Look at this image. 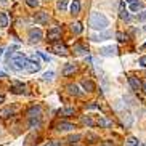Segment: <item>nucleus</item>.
<instances>
[{
	"label": "nucleus",
	"instance_id": "9",
	"mask_svg": "<svg viewBox=\"0 0 146 146\" xmlns=\"http://www.w3.org/2000/svg\"><path fill=\"white\" fill-rule=\"evenodd\" d=\"M111 37V32H100V34H93L90 37L93 42H101V40H106V39H109Z\"/></svg>",
	"mask_w": 146,
	"mask_h": 146
},
{
	"label": "nucleus",
	"instance_id": "37",
	"mask_svg": "<svg viewBox=\"0 0 146 146\" xmlns=\"http://www.w3.org/2000/svg\"><path fill=\"white\" fill-rule=\"evenodd\" d=\"M39 56L42 58V60H45V61H50V58H48V55H45V53H39Z\"/></svg>",
	"mask_w": 146,
	"mask_h": 146
},
{
	"label": "nucleus",
	"instance_id": "12",
	"mask_svg": "<svg viewBox=\"0 0 146 146\" xmlns=\"http://www.w3.org/2000/svg\"><path fill=\"white\" fill-rule=\"evenodd\" d=\"M26 92V85L24 84H13V87H11V93H15V95H21V93H24Z\"/></svg>",
	"mask_w": 146,
	"mask_h": 146
},
{
	"label": "nucleus",
	"instance_id": "41",
	"mask_svg": "<svg viewBox=\"0 0 146 146\" xmlns=\"http://www.w3.org/2000/svg\"><path fill=\"white\" fill-rule=\"evenodd\" d=\"M140 64H141V66H146V56H143L141 60H140Z\"/></svg>",
	"mask_w": 146,
	"mask_h": 146
},
{
	"label": "nucleus",
	"instance_id": "5",
	"mask_svg": "<svg viewBox=\"0 0 146 146\" xmlns=\"http://www.w3.org/2000/svg\"><path fill=\"white\" fill-rule=\"evenodd\" d=\"M34 19H35V23H37V24H42V26H43V24H47V23H48L50 16H48L47 11H39V13H35Z\"/></svg>",
	"mask_w": 146,
	"mask_h": 146
},
{
	"label": "nucleus",
	"instance_id": "31",
	"mask_svg": "<svg viewBox=\"0 0 146 146\" xmlns=\"http://www.w3.org/2000/svg\"><path fill=\"white\" fill-rule=\"evenodd\" d=\"M53 76H55V72H53V71H48V72L43 74V80H52Z\"/></svg>",
	"mask_w": 146,
	"mask_h": 146
},
{
	"label": "nucleus",
	"instance_id": "36",
	"mask_svg": "<svg viewBox=\"0 0 146 146\" xmlns=\"http://www.w3.org/2000/svg\"><path fill=\"white\" fill-rule=\"evenodd\" d=\"M125 39H127V37H125V35L122 34V32H117V40H119V42H124Z\"/></svg>",
	"mask_w": 146,
	"mask_h": 146
},
{
	"label": "nucleus",
	"instance_id": "50",
	"mask_svg": "<svg viewBox=\"0 0 146 146\" xmlns=\"http://www.w3.org/2000/svg\"><path fill=\"white\" fill-rule=\"evenodd\" d=\"M141 146H145V145H141Z\"/></svg>",
	"mask_w": 146,
	"mask_h": 146
},
{
	"label": "nucleus",
	"instance_id": "26",
	"mask_svg": "<svg viewBox=\"0 0 146 146\" xmlns=\"http://www.w3.org/2000/svg\"><path fill=\"white\" fill-rule=\"evenodd\" d=\"M56 8L60 10V11H66V10H68V0H58Z\"/></svg>",
	"mask_w": 146,
	"mask_h": 146
},
{
	"label": "nucleus",
	"instance_id": "17",
	"mask_svg": "<svg viewBox=\"0 0 146 146\" xmlns=\"http://www.w3.org/2000/svg\"><path fill=\"white\" fill-rule=\"evenodd\" d=\"M13 114H15V108H7V109H2V111H0V119L11 117Z\"/></svg>",
	"mask_w": 146,
	"mask_h": 146
},
{
	"label": "nucleus",
	"instance_id": "8",
	"mask_svg": "<svg viewBox=\"0 0 146 146\" xmlns=\"http://www.w3.org/2000/svg\"><path fill=\"white\" fill-rule=\"evenodd\" d=\"M117 53V48L116 47H104V48H101L100 50V55H103V56H114Z\"/></svg>",
	"mask_w": 146,
	"mask_h": 146
},
{
	"label": "nucleus",
	"instance_id": "18",
	"mask_svg": "<svg viewBox=\"0 0 146 146\" xmlns=\"http://www.w3.org/2000/svg\"><path fill=\"white\" fill-rule=\"evenodd\" d=\"M40 111H42L40 106H32L29 111H27V116L29 117H40Z\"/></svg>",
	"mask_w": 146,
	"mask_h": 146
},
{
	"label": "nucleus",
	"instance_id": "25",
	"mask_svg": "<svg viewBox=\"0 0 146 146\" xmlns=\"http://www.w3.org/2000/svg\"><path fill=\"white\" fill-rule=\"evenodd\" d=\"M71 29H72L74 34H80L84 27H82V24H80L79 21H76V23H72V24H71Z\"/></svg>",
	"mask_w": 146,
	"mask_h": 146
},
{
	"label": "nucleus",
	"instance_id": "11",
	"mask_svg": "<svg viewBox=\"0 0 146 146\" xmlns=\"http://www.w3.org/2000/svg\"><path fill=\"white\" fill-rule=\"evenodd\" d=\"M68 92L71 95H74V96H82V95H84V92H82L76 84H69V85H68Z\"/></svg>",
	"mask_w": 146,
	"mask_h": 146
},
{
	"label": "nucleus",
	"instance_id": "49",
	"mask_svg": "<svg viewBox=\"0 0 146 146\" xmlns=\"http://www.w3.org/2000/svg\"><path fill=\"white\" fill-rule=\"evenodd\" d=\"M143 29H145V32H146V26H145V27H143Z\"/></svg>",
	"mask_w": 146,
	"mask_h": 146
},
{
	"label": "nucleus",
	"instance_id": "34",
	"mask_svg": "<svg viewBox=\"0 0 146 146\" xmlns=\"http://www.w3.org/2000/svg\"><path fill=\"white\" fill-rule=\"evenodd\" d=\"M45 146H61V141H58V140H53V141H48Z\"/></svg>",
	"mask_w": 146,
	"mask_h": 146
},
{
	"label": "nucleus",
	"instance_id": "38",
	"mask_svg": "<svg viewBox=\"0 0 146 146\" xmlns=\"http://www.w3.org/2000/svg\"><path fill=\"white\" fill-rule=\"evenodd\" d=\"M29 60H32V61H37V63H40V61H39V55H32V56L29 58Z\"/></svg>",
	"mask_w": 146,
	"mask_h": 146
},
{
	"label": "nucleus",
	"instance_id": "43",
	"mask_svg": "<svg viewBox=\"0 0 146 146\" xmlns=\"http://www.w3.org/2000/svg\"><path fill=\"white\" fill-rule=\"evenodd\" d=\"M7 3H8L7 0H0V5H7Z\"/></svg>",
	"mask_w": 146,
	"mask_h": 146
},
{
	"label": "nucleus",
	"instance_id": "29",
	"mask_svg": "<svg viewBox=\"0 0 146 146\" xmlns=\"http://www.w3.org/2000/svg\"><path fill=\"white\" fill-rule=\"evenodd\" d=\"M132 122H133L132 116H130L129 112H127V114H125V117H124V124H125V127H130V125H132Z\"/></svg>",
	"mask_w": 146,
	"mask_h": 146
},
{
	"label": "nucleus",
	"instance_id": "44",
	"mask_svg": "<svg viewBox=\"0 0 146 146\" xmlns=\"http://www.w3.org/2000/svg\"><path fill=\"white\" fill-rule=\"evenodd\" d=\"M0 77H7V74H5V72H2V71H0Z\"/></svg>",
	"mask_w": 146,
	"mask_h": 146
},
{
	"label": "nucleus",
	"instance_id": "23",
	"mask_svg": "<svg viewBox=\"0 0 146 146\" xmlns=\"http://www.w3.org/2000/svg\"><path fill=\"white\" fill-rule=\"evenodd\" d=\"M76 66L74 64H66L64 66V69H63V74H64V76H71V74H74L76 72Z\"/></svg>",
	"mask_w": 146,
	"mask_h": 146
},
{
	"label": "nucleus",
	"instance_id": "7",
	"mask_svg": "<svg viewBox=\"0 0 146 146\" xmlns=\"http://www.w3.org/2000/svg\"><path fill=\"white\" fill-rule=\"evenodd\" d=\"M53 52L56 53V55H68V48H66L64 43H61V42H55L53 43Z\"/></svg>",
	"mask_w": 146,
	"mask_h": 146
},
{
	"label": "nucleus",
	"instance_id": "35",
	"mask_svg": "<svg viewBox=\"0 0 146 146\" xmlns=\"http://www.w3.org/2000/svg\"><path fill=\"white\" fill-rule=\"evenodd\" d=\"M138 21H146V11H141L138 15Z\"/></svg>",
	"mask_w": 146,
	"mask_h": 146
},
{
	"label": "nucleus",
	"instance_id": "47",
	"mask_svg": "<svg viewBox=\"0 0 146 146\" xmlns=\"http://www.w3.org/2000/svg\"><path fill=\"white\" fill-rule=\"evenodd\" d=\"M2 53H3V48L0 47V56H2Z\"/></svg>",
	"mask_w": 146,
	"mask_h": 146
},
{
	"label": "nucleus",
	"instance_id": "24",
	"mask_svg": "<svg viewBox=\"0 0 146 146\" xmlns=\"http://www.w3.org/2000/svg\"><path fill=\"white\" fill-rule=\"evenodd\" d=\"M29 127L31 129H37L40 127V117H29Z\"/></svg>",
	"mask_w": 146,
	"mask_h": 146
},
{
	"label": "nucleus",
	"instance_id": "13",
	"mask_svg": "<svg viewBox=\"0 0 146 146\" xmlns=\"http://www.w3.org/2000/svg\"><path fill=\"white\" fill-rule=\"evenodd\" d=\"M129 82H130V87H132L135 92H138L140 88H143V84L138 80L137 77H129Z\"/></svg>",
	"mask_w": 146,
	"mask_h": 146
},
{
	"label": "nucleus",
	"instance_id": "14",
	"mask_svg": "<svg viewBox=\"0 0 146 146\" xmlns=\"http://www.w3.org/2000/svg\"><path fill=\"white\" fill-rule=\"evenodd\" d=\"M119 18H120V19H125V21H127V19L130 18L129 11L125 10V2H122V3H120V8H119Z\"/></svg>",
	"mask_w": 146,
	"mask_h": 146
},
{
	"label": "nucleus",
	"instance_id": "39",
	"mask_svg": "<svg viewBox=\"0 0 146 146\" xmlns=\"http://www.w3.org/2000/svg\"><path fill=\"white\" fill-rule=\"evenodd\" d=\"M100 146H114V143L112 141H104V143H101Z\"/></svg>",
	"mask_w": 146,
	"mask_h": 146
},
{
	"label": "nucleus",
	"instance_id": "48",
	"mask_svg": "<svg viewBox=\"0 0 146 146\" xmlns=\"http://www.w3.org/2000/svg\"><path fill=\"white\" fill-rule=\"evenodd\" d=\"M143 48H146V43H143Z\"/></svg>",
	"mask_w": 146,
	"mask_h": 146
},
{
	"label": "nucleus",
	"instance_id": "1",
	"mask_svg": "<svg viewBox=\"0 0 146 146\" xmlns=\"http://www.w3.org/2000/svg\"><path fill=\"white\" fill-rule=\"evenodd\" d=\"M88 24H90V27H92V29H95V31H104L108 26H109V21H108V18L104 16L103 13H100V11H93V13L90 15Z\"/></svg>",
	"mask_w": 146,
	"mask_h": 146
},
{
	"label": "nucleus",
	"instance_id": "6",
	"mask_svg": "<svg viewBox=\"0 0 146 146\" xmlns=\"http://www.w3.org/2000/svg\"><path fill=\"white\" fill-rule=\"evenodd\" d=\"M55 129L60 132H69V130H74L76 127L71 122H58V124H55Z\"/></svg>",
	"mask_w": 146,
	"mask_h": 146
},
{
	"label": "nucleus",
	"instance_id": "2",
	"mask_svg": "<svg viewBox=\"0 0 146 146\" xmlns=\"http://www.w3.org/2000/svg\"><path fill=\"white\" fill-rule=\"evenodd\" d=\"M27 61H29V58H26L23 53H19V52H16V53L13 52V53H11V64H13V68L18 69V71H21V69L26 71Z\"/></svg>",
	"mask_w": 146,
	"mask_h": 146
},
{
	"label": "nucleus",
	"instance_id": "33",
	"mask_svg": "<svg viewBox=\"0 0 146 146\" xmlns=\"http://www.w3.org/2000/svg\"><path fill=\"white\" fill-rule=\"evenodd\" d=\"M26 3L32 8H35V7H39V0H26Z\"/></svg>",
	"mask_w": 146,
	"mask_h": 146
},
{
	"label": "nucleus",
	"instance_id": "28",
	"mask_svg": "<svg viewBox=\"0 0 146 146\" xmlns=\"http://www.w3.org/2000/svg\"><path fill=\"white\" fill-rule=\"evenodd\" d=\"M140 10H143L141 2H133V3H130V11H140Z\"/></svg>",
	"mask_w": 146,
	"mask_h": 146
},
{
	"label": "nucleus",
	"instance_id": "19",
	"mask_svg": "<svg viewBox=\"0 0 146 146\" xmlns=\"http://www.w3.org/2000/svg\"><path fill=\"white\" fill-rule=\"evenodd\" d=\"M82 87H84V90L85 92H95V84L92 80H82Z\"/></svg>",
	"mask_w": 146,
	"mask_h": 146
},
{
	"label": "nucleus",
	"instance_id": "21",
	"mask_svg": "<svg viewBox=\"0 0 146 146\" xmlns=\"http://www.w3.org/2000/svg\"><path fill=\"white\" fill-rule=\"evenodd\" d=\"M79 11H80V2L79 0H72V3H71V13L79 15Z\"/></svg>",
	"mask_w": 146,
	"mask_h": 146
},
{
	"label": "nucleus",
	"instance_id": "15",
	"mask_svg": "<svg viewBox=\"0 0 146 146\" xmlns=\"http://www.w3.org/2000/svg\"><path fill=\"white\" fill-rule=\"evenodd\" d=\"M74 52L77 53V55H87L88 53V48L85 45H82V43H76L74 45Z\"/></svg>",
	"mask_w": 146,
	"mask_h": 146
},
{
	"label": "nucleus",
	"instance_id": "4",
	"mask_svg": "<svg viewBox=\"0 0 146 146\" xmlns=\"http://www.w3.org/2000/svg\"><path fill=\"white\" fill-rule=\"evenodd\" d=\"M42 37H43V34H42V31H40V29H31L29 31V42L31 43L40 42Z\"/></svg>",
	"mask_w": 146,
	"mask_h": 146
},
{
	"label": "nucleus",
	"instance_id": "42",
	"mask_svg": "<svg viewBox=\"0 0 146 146\" xmlns=\"http://www.w3.org/2000/svg\"><path fill=\"white\" fill-rule=\"evenodd\" d=\"M3 101H5V96H3V95H0V104L3 103Z\"/></svg>",
	"mask_w": 146,
	"mask_h": 146
},
{
	"label": "nucleus",
	"instance_id": "32",
	"mask_svg": "<svg viewBox=\"0 0 146 146\" xmlns=\"http://www.w3.org/2000/svg\"><path fill=\"white\" fill-rule=\"evenodd\" d=\"M79 140H80V135H72V137L68 138V141L71 143V145H72V143H77Z\"/></svg>",
	"mask_w": 146,
	"mask_h": 146
},
{
	"label": "nucleus",
	"instance_id": "30",
	"mask_svg": "<svg viewBox=\"0 0 146 146\" xmlns=\"http://www.w3.org/2000/svg\"><path fill=\"white\" fill-rule=\"evenodd\" d=\"M127 146H138V140L135 137H130L127 140Z\"/></svg>",
	"mask_w": 146,
	"mask_h": 146
},
{
	"label": "nucleus",
	"instance_id": "46",
	"mask_svg": "<svg viewBox=\"0 0 146 146\" xmlns=\"http://www.w3.org/2000/svg\"><path fill=\"white\" fill-rule=\"evenodd\" d=\"M143 92L146 93V84H143Z\"/></svg>",
	"mask_w": 146,
	"mask_h": 146
},
{
	"label": "nucleus",
	"instance_id": "22",
	"mask_svg": "<svg viewBox=\"0 0 146 146\" xmlns=\"http://www.w3.org/2000/svg\"><path fill=\"white\" fill-rule=\"evenodd\" d=\"M96 125L108 129V127H112V122H111V120H108V119H104V117H100V119L96 120Z\"/></svg>",
	"mask_w": 146,
	"mask_h": 146
},
{
	"label": "nucleus",
	"instance_id": "3",
	"mask_svg": "<svg viewBox=\"0 0 146 146\" xmlns=\"http://www.w3.org/2000/svg\"><path fill=\"white\" fill-rule=\"evenodd\" d=\"M61 37V27L56 26L53 29H50L47 32V40L48 42H58V39Z\"/></svg>",
	"mask_w": 146,
	"mask_h": 146
},
{
	"label": "nucleus",
	"instance_id": "45",
	"mask_svg": "<svg viewBox=\"0 0 146 146\" xmlns=\"http://www.w3.org/2000/svg\"><path fill=\"white\" fill-rule=\"evenodd\" d=\"M124 2H129V3H133V2H138V0H124Z\"/></svg>",
	"mask_w": 146,
	"mask_h": 146
},
{
	"label": "nucleus",
	"instance_id": "27",
	"mask_svg": "<svg viewBox=\"0 0 146 146\" xmlns=\"http://www.w3.org/2000/svg\"><path fill=\"white\" fill-rule=\"evenodd\" d=\"M7 26H8V16H7V13H0V27L3 29Z\"/></svg>",
	"mask_w": 146,
	"mask_h": 146
},
{
	"label": "nucleus",
	"instance_id": "16",
	"mask_svg": "<svg viewBox=\"0 0 146 146\" xmlns=\"http://www.w3.org/2000/svg\"><path fill=\"white\" fill-rule=\"evenodd\" d=\"M74 112H76V109L74 108H63V109H60L58 111V114L63 117H69V116H74Z\"/></svg>",
	"mask_w": 146,
	"mask_h": 146
},
{
	"label": "nucleus",
	"instance_id": "40",
	"mask_svg": "<svg viewBox=\"0 0 146 146\" xmlns=\"http://www.w3.org/2000/svg\"><path fill=\"white\" fill-rule=\"evenodd\" d=\"M96 108H98V104L92 103V104H88V106H87V109H96Z\"/></svg>",
	"mask_w": 146,
	"mask_h": 146
},
{
	"label": "nucleus",
	"instance_id": "20",
	"mask_svg": "<svg viewBox=\"0 0 146 146\" xmlns=\"http://www.w3.org/2000/svg\"><path fill=\"white\" fill-rule=\"evenodd\" d=\"M80 122H82L84 125H88V127H95V125H96V120L92 119L90 116H84V117L80 119Z\"/></svg>",
	"mask_w": 146,
	"mask_h": 146
},
{
	"label": "nucleus",
	"instance_id": "10",
	"mask_svg": "<svg viewBox=\"0 0 146 146\" xmlns=\"http://www.w3.org/2000/svg\"><path fill=\"white\" fill-rule=\"evenodd\" d=\"M39 69H40V63H37V61H32V60L27 61V66H26V71H27V72H37Z\"/></svg>",
	"mask_w": 146,
	"mask_h": 146
}]
</instances>
